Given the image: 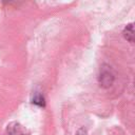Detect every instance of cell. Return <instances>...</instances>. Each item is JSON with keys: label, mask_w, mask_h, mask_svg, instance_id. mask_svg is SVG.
<instances>
[{"label": "cell", "mask_w": 135, "mask_h": 135, "mask_svg": "<svg viewBox=\"0 0 135 135\" xmlns=\"http://www.w3.org/2000/svg\"><path fill=\"white\" fill-rule=\"evenodd\" d=\"M7 134L8 135H26V132L20 123L12 122L7 126Z\"/></svg>", "instance_id": "7a4b0ae2"}, {"label": "cell", "mask_w": 135, "mask_h": 135, "mask_svg": "<svg viewBox=\"0 0 135 135\" xmlns=\"http://www.w3.org/2000/svg\"><path fill=\"white\" fill-rule=\"evenodd\" d=\"M114 81V75L111 71V69H109V66L107 68H102L100 70V74H99V83L100 85L108 88L110 86Z\"/></svg>", "instance_id": "6da1fadb"}, {"label": "cell", "mask_w": 135, "mask_h": 135, "mask_svg": "<svg viewBox=\"0 0 135 135\" xmlns=\"http://www.w3.org/2000/svg\"><path fill=\"white\" fill-rule=\"evenodd\" d=\"M32 102L34 104H37V105H40V107H43L44 105V98L43 96L40 94V93H35L33 95V98H32Z\"/></svg>", "instance_id": "277c9868"}, {"label": "cell", "mask_w": 135, "mask_h": 135, "mask_svg": "<svg viewBox=\"0 0 135 135\" xmlns=\"http://www.w3.org/2000/svg\"><path fill=\"white\" fill-rule=\"evenodd\" d=\"M122 34H123V37H124L129 42H133V39H134V28H133V24H132V23L128 24V25L124 27Z\"/></svg>", "instance_id": "3957f363"}]
</instances>
